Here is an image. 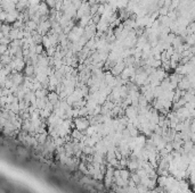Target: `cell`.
<instances>
[{
  "mask_svg": "<svg viewBox=\"0 0 195 193\" xmlns=\"http://www.w3.org/2000/svg\"><path fill=\"white\" fill-rule=\"evenodd\" d=\"M7 51V45H0V53H6Z\"/></svg>",
  "mask_w": 195,
  "mask_h": 193,
  "instance_id": "cell-1",
  "label": "cell"
}]
</instances>
